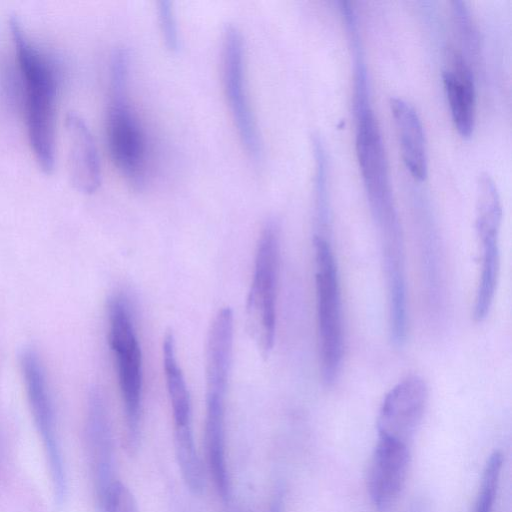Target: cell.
<instances>
[{
	"label": "cell",
	"mask_w": 512,
	"mask_h": 512,
	"mask_svg": "<svg viewBox=\"0 0 512 512\" xmlns=\"http://www.w3.org/2000/svg\"><path fill=\"white\" fill-rule=\"evenodd\" d=\"M21 370L32 417L49 465L55 495L61 501L65 495L66 477L54 409L43 366L33 350L23 352Z\"/></svg>",
	"instance_id": "9"
},
{
	"label": "cell",
	"mask_w": 512,
	"mask_h": 512,
	"mask_svg": "<svg viewBox=\"0 0 512 512\" xmlns=\"http://www.w3.org/2000/svg\"><path fill=\"white\" fill-rule=\"evenodd\" d=\"M68 146V174L73 187L84 194L101 185V163L94 137L85 121L69 113L65 121Z\"/></svg>",
	"instance_id": "13"
},
{
	"label": "cell",
	"mask_w": 512,
	"mask_h": 512,
	"mask_svg": "<svg viewBox=\"0 0 512 512\" xmlns=\"http://www.w3.org/2000/svg\"><path fill=\"white\" fill-rule=\"evenodd\" d=\"M160 33L167 50L176 53L180 48V37L173 3L161 0L157 6Z\"/></svg>",
	"instance_id": "19"
},
{
	"label": "cell",
	"mask_w": 512,
	"mask_h": 512,
	"mask_svg": "<svg viewBox=\"0 0 512 512\" xmlns=\"http://www.w3.org/2000/svg\"><path fill=\"white\" fill-rule=\"evenodd\" d=\"M428 387L418 375L403 378L385 395L377 417L378 437L410 446L422 422Z\"/></svg>",
	"instance_id": "10"
},
{
	"label": "cell",
	"mask_w": 512,
	"mask_h": 512,
	"mask_svg": "<svg viewBox=\"0 0 512 512\" xmlns=\"http://www.w3.org/2000/svg\"><path fill=\"white\" fill-rule=\"evenodd\" d=\"M129 299L115 294L108 301V339L123 401L128 447L137 446L142 401V353Z\"/></svg>",
	"instance_id": "4"
},
{
	"label": "cell",
	"mask_w": 512,
	"mask_h": 512,
	"mask_svg": "<svg viewBox=\"0 0 512 512\" xmlns=\"http://www.w3.org/2000/svg\"><path fill=\"white\" fill-rule=\"evenodd\" d=\"M442 78L455 128L468 138L475 125V85L466 59L457 50L450 52V66L443 71Z\"/></svg>",
	"instance_id": "14"
},
{
	"label": "cell",
	"mask_w": 512,
	"mask_h": 512,
	"mask_svg": "<svg viewBox=\"0 0 512 512\" xmlns=\"http://www.w3.org/2000/svg\"><path fill=\"white\" fill-rule=\"evenodd\" d=\"M502 465V453L494 451L487 460L482 473L474 512H493Z\"/></svg>",
	"instance_id": "18"
},
{
	"label": "cell",
	"mask_w": 512,
	"mask_h": 512,
	"mask_svg": "<svg viewBox=\"0 0 512 512\" xmlns=\"http://www.w3.org/2000/svg\"><path fill=\"white\" fill-rule=\"evenodd\" d=\"M410 463V446L378 437L367 476L370 500L380 512L396 503L404 488Z\"/></svg>",
	"instance_id": "11"
},
{
	"label": "cell",
	"mask_w": 512,
	"mask_h": 512,
	"mask_svg": "<svg viewBox=\"0 0 512 512\" xmlns=\"http://www.w3.org/2000/svg\"><path fill=\"white\" fill-rule=\"evenodd\" d=\"M390 108L405 166L417 181L425 180L428 164L422 122L414 107L401 98H391Z\"/></svg>",
	"instance_id": "16"
},
{
	"label": "cell",
	"mask_w": 512,
	"mask_h": 512,
	"mask_svg": "<svg viewBox=\"0 0 512 512\" xmlns=\"http://www.w3.org/2000/svg\"><path fill=\"white\" fill-rule=\"evenodd\" d=\"M280 266V225L269 219L259 236L253 278L246 302V325L263 357L274 346Z\"/></svg>",
	"instance_id": "5"
},
{
	"label": "cell",
	"mask_w": 512,
	"mask_h": 512,
	"mask_svg": "<svg viewBox=\"0 0 512 512\" xmlns=\"http://www.w3.org/2000/svg\"><path fill=\"white\" fill-rule=\"evenodd\" d=\"M269 512H283V494L277 492L271 501Z\"/></svg>",
	"instance_id": "21"
},
{
	"label": "cell",
	"mask_w": 512,
	"mask_h": 512,
	"mask_svg": "<svg viewBox=\"0 0 512 512\" xmlns=\"http://www.w3.org/2000/svg\"><path fill=\"white\" fill-rule=\"evenodd\" d=\"M227 392L206 391L205 445L214 485L227 498L230 484L226 461L225 400Z\"/></svg>",
	"instance_id": "15"
},
{
	"label": "cell",
	"mask_w": 512,
	"mask_h": 512,
	"mask_svg": "<svg viewBox=\"0 0 512 512\" xmlns=\"http://www.w3.org/2000/svg\"><path fill=\"white\" fill-rule=\"evenodd\" d=\"M356 151L373 217L395 212L377 119L370 107L366 70H355Z\"/></svg>",
	"instance_id": "6"
},
{
	"label": "cell",
	"mask_w": 512,
	"mask_h": 512,
	"mask_svg": "<svg viewBox=\"0 0 512 512\" xmlns=\"http://www.w3.org/2000/svg\"><path fill=\"white\" fill-rule=\"evenodd\" d=\"M163 367L174 420V431L192 429L191 400L185 377L176 357L175 339L166 333L162 345Z\"/></svg>",
	"instance_id": "17"
},
{
	"label": "cell",
	"mask_w": 512,
	"mask_h": 512,
	"mask_svg": "<svg viewBox=\"0 0 512 512\" xmlns=\"http://www.w3.org/2000/svg\"><path fill=\"white\" fill-rule=\"evenodd\" d=\"M410 512H427L425 506L421 502H415Z\"/></svg>",
	"instance_id": "22"
},
{
	"label": "cell",
	"mask_w": 512,
	"mask_h": 512,
	"mask_svg": "<svg viewBox=\"0 0 512 512\" xmlns=\"http://www.w3.org/2000/svg\"><path fill=\"white\" fill-rule=\"evenodd\" d=\"M502 205L497 186L488 174L477 181L475 230L479 247V279L474 298L473 318L486 319L492 307L500 268V227Z\"/></svg>",
	"instance_id": "7"
},
{
	"label": "cell",
	"mask_w": 512,
	"mask_h": 512,
	"mask_svg": "<svg viewBox=\"0 0 512 512\" xmlns=\"http://www.w3.org/2000/svg\"><path fill=\"white\" fill-rule=\"evenodd\" d=\"M100 504L103 512H139L132 493L119 481L115 482Z\"/></svg>",
	"instance_id": "20"
},
{
	"label": "cell",
	"mask_w": 512,
	"mask_h": 512,
	"mask_svg": "<svg viewBox=\"0 0 512 512\" xmlns=\"http://www.w3.org/2000/svg\"><path fill=\"white\" fill-rule=\"evenodd\" d=\"M86 442L94 486L101 503L117 480L114 477V445L109 414L97 391L89 399Z\"/></svg>",
	"instance_id": "12"
},
{
	"label": "cell",
	"mask_w": 512,
	"mask_h": 512,
	"mask_svg": "<svg viewBox=\"0 0 512 512\" xmlns=\"http://www.w3.org/2000/svg\"><path fill=\"white\" fill-rule=\"evenodd\" d=\"M223 86L240 142L254 162L262 156V143L251 108L246 82L245 43L239 28L225 27L222 48Z\"/></svg>",
	"instance_id": "8"
},
{
	"label": "cell",
	"mask_w": 512,
	"mask_h": 512,
	"mask_svg": "<svg viewBox=\"0 0 512 512\" xmlns=\"http://www.w3.org/2000/svg\"><path fill=\"white\" fill-rule=\"evenodd\" d=\"M130 54L118 48L111 55L106 116L112 160L126 182L141 190L147 179V145L129 93Z\"/></svg>",
	"instance_id": "2"
},
{
	"label": "cell",
	"mask_w": 512,
	"mask_h": 512,
	"mask_svg": "<svg viewBox=\"0 0 512 512\" xmlns=\"http://www.w3.org/2000/svg\"><path fill=\"white\" fill-rule=\"evenodd\" d=\"M313 246L320 371L330 387L339 377L344 352L341 288L330 233H314Z\"/></svg>",
	"instance_id": "3"
},
{
	"label": "cell",
	"mask_w": 512,
	"mask_h": 512,
	"mask_svg": "<svg viewBox=\"0 0 512 512\" xmlns=\"http://www.w3.org/2000/svg\"><path fill=\"white\" fill-rule=\"evenodd\" d=\"M25 94L28 139L40 169L49 174L55 162L57 76L50 60L27 38L16 17L9 20Z\"/></svg>",
	"instance_id": "1"
}]
</instances>
